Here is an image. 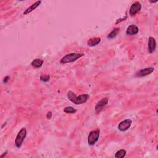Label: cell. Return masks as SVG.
I'll return each instance as SVG.
<instances>
[{
	"mask_svg": "<svg viewBox=\"0 0 158 158\" xmlns=\"http://www.w3.org/2000/svg\"><path fill=\"white\" fill-rule=\"evenodd\" d=\"M67 98L71 102L75 105H82L87 101L88 98H90V96L88 94H83L77 96L73 91H69L67 93Z\"/></svg>",
	"mask_w": 158,
	"mask_h": 158,
	"instance_id": "cell-1",
	"label": "cell"
},
{
	"mask_svg": "<svg viewBox=\"0 0 158 158\" xmlns=\"http://www.w3.org/2000/svg\"><path fill=\"white\" fill-rule=\"evenodd\" d=\"M83 56H84L83 53H69L64 56L63 58L61 59L60 63L61 64H67V63H73Z\"/></svg>",
	"mask_w": 158,
	"mask_h": 158,
	"instance_id": "cell-2",
	"label": "cell"
},
{
	"mask_svg": "<svg viewBox=\"0 0 158 158\" xmlns=\"http://www.w3.org/2000/svg\"><path fill=\"white\" fill-rule=\"evenodd\" d=\"M27 136V130L25 128H22L19 132L18 133L17 135L16 138V140H15V145L18 148H20L23 143V141H24L25 138Z\"/></svg>",
	"mask_w": 158,
	"mask_h": 158,
	"instance_id": "cell-3",
	"label": "cell"
},
{
	"mask_svg": "<svg viewBox=\"0 0 158 158\" xmlns=\"http://www.w3.org/2000/svg\"><path fill=\"white\" fill-rule=\"evenodd\" d=\"M100 135V130L99 129L93 130L90 132L88 137V143L90 146H93L98 141Z\"/></svg>",
	"mask_w": 158,
	"mask_h": 158,
	"instance_id": "cell-4",
	"label": "cell"
},
{
	"mask_svg": "<svg viewBox=\"0 0 158 158\" xmlns=\"http://www.w3.org/2000/svg\"><path fill=\"white\" fill-rule=\"evenodd\" d=\"M141 9V5L140 2L136 1L131 6L129 9V14L131 16H134L138 13L140 12Z\"/></svg>",
	"mask_w": 158,
	"mask_h": 158,
	"instance_id": "cell-5",
	"label": "cell"
},
{
	"mask_svg": "<svg viewBox=\"0 0 158 158\" xmlns=\"http://www.w3.org/2000/svg\"><path fill=\"white\" fill-rule=\"evenodd\" d=\"M132 121L130 119H125V120L119 123L118 125V129L121 131V132H125V131L127 130L130 128L131 125H132Z\"/></svg>",
	"mask_w": 158,
	"mask_h": 158,
	"instance_id": "cell-6",
	"label": "cell"
},
{
	"mask_svg": "<svg viewBox=\"0 0 158 158\" xmlns=\"http://www.w3.org/2000/svg\"><path fill=\"white\" fill-rule=\"evenodd\" d=\"M154 70H155V69L152 67L143 69L136 73L135 76L137 77H143L147 76L149 74H151L154 71Z\"/></svg>",
	"mask_w": 158,
	"mask_h": 158,
	"instance_id": "cell-7",
	"label": "cell"
},
{
	"mask_svg": "<svg viewBox=\"0 0 158 158\" xmlns=\"http://www.w3.org/2000/svg\"><path fill=\"white\" fill-rule=\"evenodd\" d=\"M108 103V98H103L101 100H100L97 103L95 106V111L97 113H99L101 112L103 109L105 107Z\"/></svg>",
	"mask_w": 158,
	"mask_h": 158,
	"instance_id": "cell-8",
	"label": "cell"
},
{
	"mask_svg": "<svg viewBox=\"0 0 158 158\" xmlns=\"http://www.w3.org/2000/svg\"><path fill=\"white\" fill-rule=\"evenodd\" d=\"M139 32V29L135 25H130L129 26L126 30V34L127 35H135Z\"/></svg>",
	"mask_w": 158,
	"mask_h": 158,
	"instance_id": "cell-9",
	"label": "cell"
},
{
	"mask_svg": "<svg viewBox=\"0 0 158 158\" xmlns=\"http://www.w3.org/2000/svg\"><path fill=\"white\" fill-rule=\"evenodd\" d=\"M156 48V41L153 37H149L148 40V51L149 53H153Z\"/></svg>",
	"mask_w": 158,
	"mask_h": 158,
	"instance_id": "cell-10",
	"label": "cell"
},
{
	"mask_svg": "<svg viewBox=\"0 0 158 158\" xmlns=\"http://www.w3.org/2000/svg\"><path fill=\"white\" fill-rule=\"evenodd\" d=\"M41 3V1H37L35 2V3H33V5H32L30 6H29L27 9L24 12V15H27V14H28L30 13H32L33 11H34L35 9L37 7H38V6H40V4Z\"/></svg>",
	"mask_w": 158,
	"mask_h": 158,
	"instance_id": "cell-11",
	"label": "cell"
},
{
	"mask_svg": "<svg viewBox=\"0 0 158 158\" xmlns=\"http://www.w3.org/2000/svg\"><path fill=\"white\" fill-rule=\"evenodd\" d=\"M101 38L99 37H94L91 38L88 41L87 45L89 46V47H95L97 45H98L100 42H101Z\"/></svg>",
	"mask_w": 158,
	"mask_h": 158,
	"instance_id": "cell-12",
	"label": "cell"
},
{
	"mask_svg": "<svg viewBox=\"0 0 158 158\" xmlns=\"http://www.w3.org/2000/svg\"><path fill=\"white\" fill-rule=\"evenodd\" d=\"M43 60H42L41 59H35L32 61L31 65L35 68H40L43 65Z\"/></svg>",
	"mask_w": 158,
	"mask_h": 158,
	"instance_id": "cell-13",
	"label": "cell"
},
{
	"mask_svg": "<svg viewBox=\"0 0 158 158\" xmlns=\"http://www.w3.org/2000/svg\"><path fill=\"white\" fill-rule=\"evenodd\" d=\"M119 31H120V29L119 28H115L114 29L113 31H112L108 35H107V38H108V39H113V38H114L117 37V35H118Z\"/></svg>",
	"mask_w": 158,
	"mask_h": 158,
	"instance_id": "cell-14",
	"label": "cell"
},
{
	"mask_svg": "<svg viewBox=\"0 0 158 158\" xmlns=\"http://www.w3.org/2000/svg\"><path fill=\"white\" fill-rule=\"evenodd\" d=\"M126 151L125 149H121L117 151L115 155V157L116 158H124L126 155Z\"/></svg>",
	"mask_w": 158,
	"mask_h": 158,
	"instance_id": "cell-15",
	"label": "cell"
},
{
	"mask_svg": "<svg viewBox=\"0 0 158 158\" xmlns=\"http://www.w3.org/2000/svg\"><path fill=\"white\" fill-rule=\"evenodd\" d=\"M64 112L67 114H74L77 112V110L72 106H67L64 109Z\"/></svg>",
	"mask_w": 158,
	"mask_h": 158,
	"instance_id": "cell-16",
	"label": "cell"
},
{
	"mask_svg": "<svg viewBox=\"0 0 158 158\" xmlns=\"http://www.w3.org/2000/svg\"><path fill=\"white\" fill-rule=\"evenodd\" d=\"M50 79V76L49 75H41L40 76V80L43 82H48Z\"/></svg>",
	"mask_w": 158,
	"mask_h": 158,
	"instance_id": "cell-17",
	"label": "cell"
},
{
	"mask_svg": "<svg viewBox=\"0 0 158 158\" xmlns=\"http://www.w3.org/2000/svg\"><path fill=\"white\" fill-rule=\"evenodd\" d=\"M52 113H51V112H48V113H47V118L48 119H51V117H52Z\"/></svg>",
	"mask_w": 158,
	"mask_h": 158,
	"instance_id": "cell-18",
	"label": "cell"
},
{
	"mask_svg": "<svg viewBox=\"0 0 158 158\" xmlns=\"http://www.w3.org/2000/svg\"><path fill=\"white\" fill-rule=\"evenodd\" d=\"M9 80V76H6V77L4 79V80H3V82L5 83H7V82H8Z\"/></svg>",
	"mask_w": 158,
	"mask_h": 158,
	"instance_id": "cell-19",
	"label": "cell"
},
{
	"mask_svg": "<svg viewBox=\"0 0 158 158\" xmlns=\"http://www.w3.org/2000/svg\"><path fill=\"white\" fill-rule=\"evenodd\" d=\"M7 152L6 151V153H4V154H3V155H1V158H3V157L4 156H6V155H7Z\"/></svg>",
	"mask_w": 158,
	"mask_h": 158,
	"instance_id": "cell-20",
	"label": "cell"
},
{
	"mask_svg": "<svg viewBox=\"0 0 158 158\" xmlns=\"http://www.w3.org/2000/svg\"><path fill=\"white\" fill-rule=\"evenodd\" d=\"M157 1H150V3H157Z\"/></svg>",
	"mask_w": 158,
	"mask_h": 158,
	"instance_id": "cell-21",
	"label": "cell"
}]
</instances>
